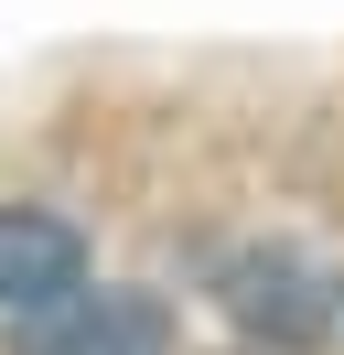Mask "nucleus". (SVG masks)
Masks as SVG:
<instances>
[{
    "instance_id": "3",
    "label": "nucleus",
    "mask_w": 344,
    "mask_h": 355,
    "mask_svg": "<svg viewBox=\"0 0 344 355\" xmlns=\"http://www.w3.org/2000/svg\"><path fill=\"white\" fill-rule=\"evenodd\" d=\"M226 312H237L248 334H280V345H312V334H322V291H312V269L280 259V248L226 269Z\"/></svg>"
},
{
    "instance_id": "2",
    "label": "nucleus",
    "mask_w": 344,
    "mask_h": 355,
    "mask_svg": "<svg viewBox=\"0 0 344 355\" xmlns=\"http://www.w3.org/2000/svg\"><path fill=\"white\" fill-rule=\"evenodd\" d=\"M86 280V237L43 205H0V312H43Z\"/></svg>"
},
{
    "instance_id": "1",
    "label": "nucleus",
    "mask_w": 344,
    "mask_h": 355,
    "mask_svg": "<svg viewBox=\"0 0 344 355\" xmlns=\"http://www.w3.org/2000/svg\"><path fill=\"white\" fill-rule=\"evenodd\" d=\"M162 345H172V323L140 291H64L22 334V355H162Z\"/></svg>"
}]
</instances>
